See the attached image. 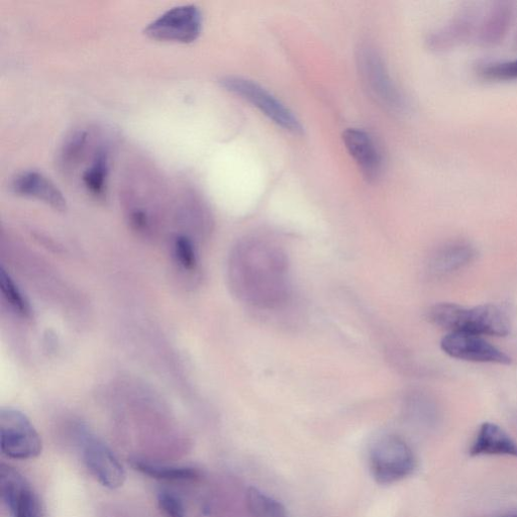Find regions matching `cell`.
I'll return each mask as SVG.
<instances>
[{
    "label": "cell",
    "instance_id": "obj_1",
    "mask_svg": "<svg viewBox=\"0 0 517 517\" xmlns=\"http://www.w3.org/2000/svg\"><path fill=\"white\" fill-rule=\"evenodd\" d=\"M234 293L245 303L274 308L289 294L288 260L276 244L261 238L240 242L229 263Z\"/></svg>",
    "mask_w": 517,
    "mask_h": 517
},
{
    "label": "cell",
    "instance_id": "obj_2",
    "mask_svg": "<svg viewBox=\"0 0 517 517\" xmlns=\"http://www.w3.org/2000/svg\"><path fill=\"white\" fill-rule=\"evenodd\" d=\"M429 319L451 333L504 337L510 332L508 316L501 307L494 304L468 308L455 303H441L431 308Z\"/></svg>",
    "mask_w": 517,
    "mask_h": 517
},
{
    "label": "cell",
    "instance_id": "obj_3",
    "mask_svg": "<svg viewBox=\"0 0 517 517\" xmlns=\"http://www.w3.org/2000/svg\"><path fill=\"white\" fill-rule=\"evenodd\" d=\"M369 467L376 482L388 485L415 473L418 460L408 444L400 437L384 435L370 448Z\"/></svg>",
    "mask_w": 517,
    "mask_h": 517
},
{
    "label": "cell",
    "instance_id": "obj_4",
    "mask_svg": "<svg viewBox=\"0 0 517 517\" xmlns=\"http://www.w3.org/2000/svg\"><path fill=\"white\" fill-rule=\"evenodd\" d=\"M0 449L13 460H32L41 455L42 439L22 411L11 407L0 411Z\"/></svg>",
    "mask_w": 517,
    "mask_h": 517
},
{
    "label": "cell",
    "instance_id": "obj_5",
    "mask_svg": "<svg viewBox=\"0 0 517 517\" xmlns=\"http://www.w3.org/2000/svg\"><path fill=\"white\" fill-rule=\"evenodd\" d=\"M221 84L228 91L250 102L285 131L296 135L302 134L303 128L293 113L259 84L237 76L224 77Z\"/></svg>",
    "mask_w": 517,
    "mask_h": 517
},
{
    "label": "cell",
    "instance_id": "obj_6",
    "mask_svg": "<svg viewBox=\"0 0 517 517\" xmlns=\"http://www.w3.org/2000/svg\"><path fill=\"white\" fill-rule=\"evenodd\" d=\"M202 30V14L192 5L171 9L152 22L145 34L154 40L192 43Z\"/></svg>",
    "mask_w": 517,
    "mask_h": 517
},
{
    "label": "cell",
    "instance_id": "obj_7",
    "mask_svg": "<svg viewBox=\"0 0 517 517\" xmlns=\"http://www.w3.org/2000/svg\"><path fill=\"white\" fill-rule=\"evenodd\" d=\"M82 458L90 474L108 489H118L126 482V471L112 449L96 437L83 433Z\"/></svg>",
    "mask_w": 517,
    "mask_h": 517
},
{
    "label": "cell",
    "instance_id": "obj_8",
    "mask_svg": "<svg viewBox=\"0 0 517 517\" xmlns=\"http://www.w3.org/2000/svg\"><path fill=\"white\" fill-rule=\"evenodd\" d=\"M0 495L14 517H45L39 495L20 472L7 464L0 467Z\"/></svg>",
    "mask_w": 517,
    "mask_h": 517
},
{
    "label": "cell",
    "instance_id": "obj_9",
    "mask_svg": "<svg viewBox=\"0 0 517 517\" xmlns=\"http://www.w3.org/2000/svg\"><path fill=\"white\" fill-rule=\"evenodd\" d=\"M443 351L452 358L499 365L511 364V358L479 335L453 332L441 342Z\"/></svg>",
    "mask_w": 517,
    "mask_h": 517
},
{
    "label": "cell",
    "instance_id": "obj_10",
    "mask_svg": "<svg viewBox=\"0 0 517 517\" xmlns=\"http://www.w3.org/2000/svg\"><path fill=\"white\" fill-rule=\"evenodd\" d=\"M12 189L20 196L43 201L56 211L64 212L67 209V201L61 190L41 172L28 170L19 173L12 181Z\"/></svg>",
    "mask_w": 517,
    "mask_h": 517
},
{
    "label": "cell",
    "instance_id": "obj_11",
    "mask_svg": "<svg viewBox=\"0 0 517 517\" xmlns=\"http://www.w3.org/2000/svg\"><path fill=\"white\" fill-rule=\"evenodd\" d=\"M343 137L349 153L357 162L364 177L368 181L378 178L382 169V157L372 137L357 129H349Z\"/></svg>",
    "mask_w": 517,
    "mask_h": 517
},
{
    "label": "cell",
    "instance_id": "obj_12",
    "mask_svg": "<svg viewBox=\"0 0 517 517\" xmlns=\"http://www.w3.org/2000/svg\"><path fill=\"white\" fill-rule=\"evenodd\" d=\"M359 59L362 73L371 90L389 107H399L400 98L377 53L367 47L361 51Z\"/></svg>",
    "mask_w": 517,
    "mask_h": 517
},
{
    "label": "cell",
    "instance_id": "obj_13",
    "mask_svg": "<svg viewBox=\"0 0 517 517\" xmlns=\"http://www.w3.org/2000/svg\"><path fill=\"white\" fill-rule=\"evenodd\" d=\"M471 457L505 456L517 458V443L499 426L484 423L470 447Z\"/></svg>",
    "mask_w": 517,
    "mask_h": 517
},
{
    "label": "cell",
    "instance_id": "obj_14",
    "mask_svg": "<svg viewBox=\"0 0 517 517\" xmlns=\"http://www.w3.org/2000/svg\"><path fill=\"white\" fill-rule=\"evenodd\" d=\"M111 169V152L107 145L96 146L89 166L82 174V183L87 193L96 200L103 201L108 195Z\"/></svg>",
    "mask_w": 517,
    "mask_h": 517
},
{
    "label": "cell",
    "instance_id": "obj_15",
    "mask_svg": "<svg viewBox=\"0 0 517 517\" xmlns=\"http://www.w3.org/2000/svg\"><path fill=\"white\" fill-rule=\"evenodd\" d=\"M90 145V131L78 128L63 140L56 157V164L64 175H71L83 162Z\"/></svg>",
    "mask_w": 517,
    "mask_h": 517
},
{
    "label": "cell",
    "instance_id": "obj_16",
    "mask_svg": "<svg viewBox=\"0 0 517 517\" xmlns=\"http://www.w3.org/2000/svg\"><path fill=\"white\" fill-rule=\"evenodd\" d=\"M474 18L472 13L461 14L429 39V45L436 51H445L455 48L466 41L474 32Z\"/></svg>",
    "mask_w": 517,
    "mask_h": 517
},
{
    "label": "cell",
    "instance_id": "obj_17",
    "mask_svg": "<svg viewBox=\"0 0 517 517\" xmlns=\"http://www.w3.org/2000/svg\"><path fill=\"white\" fill-rule=\"evenodd\" d=\"M130 463L136 471L157 480L193 481L200 477V472L193 467L166 465L142 458H133Z\"/></svg>",
    "mask_w": 517,
    "mask_h": 517
},
{
    "label": "cell",
    "instance_id": "obj_18",
    "mask_svg": "<svg viewBox=\"0 0 517 517\" xmlns=\"http://www.w3.org/2000/svg\"><path fill=\"white\" fill-rule=\"evenodd\" d=\"M475 256V250L471 246L452 244L438 252L431 263V270L436 275L450 274L468 265Z\"/></svg>",
    "mask_w": 517,
    "mask_h": 517
},
{
    "label": "cell",
    "instance_id": "obj_19",
    "mask_svg": "<svg viewBox=\"0 0 517 517\" xmlns=\"http://www.w3.org/2000/svg\"><path fill=\"white\" fill-rule=\"evenodd\" d=\"M511 16L510 5L498 4L482 23L478 35L479 42L486 46L500 42L507 32Z\"/></svg>",
    "mask_w": 517,
    "mask_h": 517
},
{
    "label": "cell",
    "instance_id": "obj_20",
    "mask_svg": "<svg viewBox=\"0 0 517 517\" xmlns=\"http://www.w3.org/2000/svg\"><path fill=\"white\" fill-rule=\"evenodd\" d=\"M247 506L252 517H288L283 504L255 487L247 492Z\"/></svg>",
    "mask_w": 517,
    "mask_h": 517
},
{
    "label": "cell",
    "instance_id": "obj_21",
    "mask_svg": "<svg viewBox=\"0 0 517 517\" xmlns=\"http://www.w3.org/2000/svg\"><path fill=\"white\" fill-rule=\"evenodd\" d=\"M0 286L5 299L15 312L23 318L30 319L32 316L30 302L4 268L0 270Z\"/></svg>",
    "mask_w": 517,
    "mask_h": 517
},
{
    "label": "cell",
    "instance_id": "obj_22",
    "mask_svg": "<svg viewBox=\"0 0 517 517\" xmlns=\"http://www.w3.org/2000/svg\"><path fill=\"white\" fill-rule=\"evenodd\" d=\"M173 255L176 263L186 272L197 269L198 258L193 242L185 236H177L173 241Z\"/></svg>",
    "mask_w": 517,
    "mask_h": 517
},
{
    "label": "cell",
    "instance_id": "obj_23",
    "mask_svg": "<svg viewBox=\"0 0 517 517\" xmlns=\"http://www.w3.org/2000/svg\"><path fill=\"white\" fill-rule=\"evenodd\" d=\"M479 74L489 81L516 80L517 60L486 64L479 69Z\"/></svg>",
    "mask_w": 517,
    "mask_h": 517
},
{
    "label": "cell",
    "instance_id": "obj_24",
    "mask_svg": "<svg viewBox=\"0 0 517 517\" xmlns=\"http://www.w3.org/2000/svg\"><path fill=\"white\" fill-rule=\"evenodd\" d=\"M157 500L166 517H186L184 503L176 493L162 489L158 492Z\"/></svg>",
    "mask_w": 517,
    "mask_h": 517
},
{
    "label": "cell",
    "instance_id": "obj_25",
    "mask_svg": "<svg viewBox=\"0 0 517 517\" xmlns=\"http://www.w3.org/2000/svg\"><path fill=\"white\" fill-rule=\"evenodd\" d=\"M500 517H517V514H509V515H503Z\"/></svg>",
    "mask_w": 517,
    "mask_h": 517
}]
</instances>
